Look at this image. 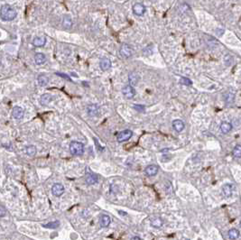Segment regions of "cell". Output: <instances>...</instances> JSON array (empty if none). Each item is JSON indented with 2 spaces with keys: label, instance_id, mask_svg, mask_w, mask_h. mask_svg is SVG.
Returning <instances> with one entry per match:
<instances>
[{
  "label": "cell",
  "instance_id": "obj_19",
  "mask_svg": "<svg viewBox=\"0 0 241 240\" xmlns=\"http://www.w3.org/2000/svg\"><path fill=\"white\" fill-rule=\"evenodd\" d=\"M62 25H63V27H65L67 29H70L71 27V25H72V20H71V18H70V15H64L63 21H62Z\"/></svg>",
  "mask_w": 241,
  "mask_h": 240
},
{
  "label": "cell",
  "instance_id": "obj_5",
  "mask_svg": "<svg viewBox=\"0 0 241 240\" xmlns=\"http://www.w3.org/2000/svg\"><path fill=\"white\" fill-rule=\"evenodd\" d=\"M133 13L135 15L141 16L145 13V6L141 3H136L133 5Z\"/></svg>",
  "mask_w": 241,
  "mask_h": 240
},
{
  "label": "cell",
  "instance_id": "obj_9",
  "mask_svg": "<svg viewBox=\"0 0 241 240\" xmlns=\"http://www.w3.org/2000/svg\"><path fill=\"white\" fill-rule=\"evenodd\" d=\"M233 190H234V186L232 184H225L223 187H222V192H223V195L225 197H230L233 193Z\"/></svg>",
  "mask_w": 241,
  "mask_h": 240
},
{
  "label": "cell",
  "instance_id": "obj_33",
  "mask_svg": "<svg viewBox=\"0 0 241 240\" xmlns=\"http://www.w3.org/2000/svg\"><path fill=\"white\" fill-rule=\"evenodd\" d=\"M240 226H241V220H240Z\"/></svg>",
  "mask_w": 241,
  "mask_h": 240
},
{
  "label": "cell",
  "instance_id": "obj_21",
  "mask_svg": "<svg viewBox=\"0 0 241 240\" xmlns=\"http://www.w3.org/2000/svg\"><path fill=\"white\" fill-rule=\"evenodd\" d=\"M110 218L107 215H103L100 218V226L103 228H107L109 224H110Z\"/></svg>",
  "mask_w": 241,
  "mask_h": 240
},
{
  "label": "cell",
  "instance_id": "obj_24",
  "mask_svg": "<svg viewBox=\"0 0 241 240\" xmlns=\"http://www.w3.org/2000/svg\"><path fill=\"white\" fill-rule=\"evenodd\" d=\"M239 237V231L236 229H232L229 231V238L230 239H237Z\"/></svg>",
  "mask_w": 241,
  "mask_h": 240
},
{
  "label": "cell",
  "instance_id": "obj_11",
  "mask_svg": "<svg viewBox=\"0 0 241 240\" xmlns=\"http://www.w3.org/2000/svg\"><path fill=\"white\" fill-rule=\"evenodd\" d=\"M145 173L148 176H155L158 173V167L156 165H149L145 168Z\"/></svg>",
  "mask_w": 241,
  "mask_h": 240
},
{
  "label": "cell",
  "instance_id": "obj_28",
  "mask_svg": "<svg viewBox=\"0 0 241 240\" xmlns=\"http://www.w3.org/2000/svg\"><path fill=\"white\" fill-rule=\"evenodd\" d=\"M181 84L186 85V86H190V85H191V80L189 79H187V78H181Z\"/></svg>",
  "mask_w": 241,
  "mask_h": 240
},
{
  "label": "cell",
  "instance_id": "obj_4",
  "mask_svg": "<svg viewBox=\"0 0 241 240\" xmlns=\"http://www.w3.org/2000/svg\"><path fill=\"white\" fill-rule=\"evenodd\" d=\"M132 135H133V132L131 130H124L118 135L117 139L119 143H122V142H125L129 140L132 137Z\"/></svg>",
  "mask_w": 241,
  "mask_h": 240
},
{
  "label": "cell",
  "instance_id": "obj_30",
  "mask_svg": "<svg viewBox=\"0 0 241 240\" xmlns=\"http://www.w3.org/2000/svg\"><path fill=\"white\" fill-rule=\"evenodd\" d=\"M134 108H135V109H137L138 111H143V110H144V109H145L143 106H137V105L134 106Z\"/></svg>",
  "mask_w": 241,
  "mask_h": 240
},
{
  "label": "cell",
  "instance_id": "obj_1",
  "mask_svg": "<svg viewBox=\"0 0 241 240\" xmlns=\"http://www.w3.org/2000/svg\"><path fill=\"white\" fill-rule=\"evenodd\" d=\"M17 15L16 11L11 7L9 5H2L0 9V17L4 21H12L14 20Z\"/></svg>",
  "mask_w": 241,
  "mask_h": 240
},
{
  "label": "cell",
  "instance_id": "obj_26",
  "mask_svg": "<svg viewBox=\"0 0 241 240\" xmlns=\"http://www.w3.org/2000/svg\"><path fill=\"white\" fill-rule=\"evenodd\" d=\"M232 154H233V155H234L235 157H237V158H240L241 157V145H239V144L236 145V146H235V148H234V150H233V152H232Z\"/></svg>",
  "mask_w": 241,
  "mask_h": 240
},
{
  "label": "cell",
  "instance_id": "obj_2",
  "mask_svg": "<svg viewBox=\"0 0 241 240\" xmlns=\"http://www.w3.org/2000/svg\"><path fill=\"white\" fill-rule=\"evenodd\" d=\"M70 151L74 155H81L84 153V146L81 143L73 141L70 144Z\"/></svg>",
  "mask_w": 241,
  "mask_h": 240
},
{
  "label": "cell",
  "instance_id": "obj_16",
  "mask_svg": "<svg viewBox=\"0 0 241 240\" xmlns=\"http://www.w3.org/2000/svg\"><path fill=\"white\" fill-rule=\"evenodd\" d=\"M99 66L101 68L102 70H108L110 67H111V61L109 59H107V58H104L100 60V63H99Z\"/></svg>",
  "mask_w": 241,
  "mask_h": 240
},
{
  "label": "cell",
  "instance_id": "obj_22",
  "mask_svg": "<svg viewBox=\"0 0 241 240\" xmlns=\"http://www.w3.org/2000/svg\"><path fill=\"white\" fill-rule=\"evenodd\" d=\"M86 181L92 185V184H95L98 182V176L95 175V174H87V178H86Z\"/></svg>",
  "mask_w": 241,
  "mask_h": 240
},
{
  "label": "cell",
  "instance_id": "obj_31",
  "mask_svg": "<svg viewBox=\"0 0 241 240\" xmlns=\"http://www.w3.org/2000/svg\"><path fill=\"white\" fill-rule=\"evenodd\" d=\"M57 75H59V76L62 77V78H65V79H67L68 80H70V78H69L68 76H66L65 74H62V73H57Z\"/></svg>",
  "mask_w": 241,
  "mask_h": 240
},
{
  "label": "cell",
  "instance_id": "obj_23",
  "mask_svg": "<svg viewBox=\"0 0 241 240\" xmlns=\"http://www.w3.org/2000/svg\"><path fill=\"white\" fill-rule=\"evenodd\" d=\"M37 80H38L39 85L42 86V87H45L48 84V81H49L47 76H45V75H40V76H38Z\"/></svg>",
  "mask_w": 241,
  "mask_h": 240
},
{
  "label": "cell",
  "instance_id": "obj_15",
  "mask_svg": "<svg viewBox=\"0 0 241 240\" xmlns=\"http://www.w3.org/2000/svg\"><path fill=\"white\" fill-rule=\"evenodd\" d=\"M163 224H164V220L159 217H156V218H154L151 219V225L154 228L160 229L163 226Z\"/></svg>",
  "mask_w": 241,
  "mask_h": 240
},
{
  "label": "cell",
  "instance_id": "obj_18",
  "mask_svg": "<svg viewBox=\"0 0 241 240\" xmlns=\"http://www.w3.org/2000/svg\"><path fill=\"white\" fill-rule=\"evenodd\" d=\"M34 60H35V63L37 65H42V64H44L46 61V57H45V55L44 54L39 53V54H35Z\"/></svg>",
  "mask_w": 241,
  "mask_h": 240
},
{
  "label": "cell",
  "instance_id": "obj_6",
  "mask_svg": "<svg viewBox=\"0 0 241 240\" xmlns=\"http://www.w3.org/2000/svg\"><path fill=\"white\" fill-rule=\"evenodd\" d=\"M122 92H123V95H124L126 99H132V98L135 96V89L133 88V86H131V85L125 86V87L123 89Z\"/></svg>",
  "mask_w": 241,
  "mask_h": 240
},
{
  "label": "cell",
  "instance_id": "obj_3",
  "mask_svg": "<svg viewBox=\"0 0 241 240\" xmlns=\"http://www.w3.org/2000/svg\"><path fill=\"white\" fill-rule=\"evenodd\" d=\"M119 54L123 58H129L133 54V49L128 44H123L119 50Z\"/></svg>",
  "mask_w": 241,
  "mask_h": 240
},
{
  "label": "cell",
  "instance_id": "obj_20",
  "mask_svg": "<svg viewBox=\"0 0 241 240\" xmlns=\"http://www.w3.org/2000/svg\"><path fill=\"white\" fill-rule=\"evenodd\" d=\"M220 129H221L222 133L227 134V133H229V132L231 131V129H232V125H231L230 123L223 122V123L221 124V125H220Z\"/></svg>",
  "mask_w": 241,
  "mask_h": 240
},
{
  "label": "cell",
  "instance_id": "obj_7",
  "mask_svg": "<svg viewBox=\"0 0 241 240\" xmlns=\"http://www.w3.org/2000/svg\"><path fill=\"white\" fill-rule=\"evenodd\" d=\"M52 193L56 197H60L64 193V187L60 183H55L52 188Z\"/></svg>",
  "mask_w": 241,
  "mask_h": 240
},
{
  "label": "cell",
  "instance_id": "obj_8",
  "mask_svg": "<svg viewBox=\"0 0 241 240\" xmlns=\"http://www.w3.org/2000/svg\"><path fill=\"white\" fill-rule=\"evenodd\" d=\"M13 117L15 119H22L24 116V111L22 108L20 107H15L13 109V112H12Z\"/></svg>",
  "mask_w": 241,
  "mask_h": 240
},
{
  "label": "cell",
  "instance_id": "obj_13",
  "mask_svg": "<svg viewBox=\"0 0 241 240\" xmlns=\"http://www.w3.org/2000/svg\"><path fill=\"white\" fill-rule=\"evenodd\" d=\"M173 127H174V129L176 132L180 133V132H181L183 130V128H184V123L180 119L174 120L173 122Z\"/></svg>",
  "mask_w": 241,
  "mask_h": 240
},
{
  "label": "cell",
  "instance_id": "obj_10",
  "mask_svg": "<svg viewBox=\"0 0 241 240\" xmlns=\"http://www.w3.org/2000/svg\"><path fill=\"white\" fill-rule=\"evenodd\" d=\"M87 112L90 116L95 117L99 114V107L96 104H90L87 107Z\"/></svg>",
  "mask_w": 241,
  "mask_h": 240
},
{
  "label": "cell",
  "instance_id": "obj_12",
  "mask_svg": "<svg viewBox=\"0 0 241 240\" xmlns=\"http://www.w3.org/2000/svg\"><path fill=\"white\" fill-rule=\"evenodd\" d=\"M45 43H46V38L44 36L35 37L33 41V44L36 47H42L45 44Z\"/></svg>",
  "mask_w": 241,
  "mask_h": 240
},
{
  "label": "cell",
  "instance_id": "obj_17",
  "mask_svg": "<svg viewBox=\"0 0 241 240\" xmlns=\"http://www.w3.org/2000/svg\"><path fill=\"white\" fill-rule=\"evenodd\" d=\"M128 79H129L130 85H131V86H135V85L137 84L138 80H139V76H138L137 73H135V72H132V73L129 74Z\"/></svg>",
  "mask_w": 241,
  "mask_h": 240
},
{
  "label": "cell",
  "instance_id": "obj_32",
  "mask_svg": "<svg viewBox=\"0 0 241 240\" xmlns=\"http://www.w3.org/2000/svg\"><path fill=\"white\" fill-rule=\"evenodd\" d=\"M132 239H136V240H140L141 238H139V237H134V238H132Z\"/></svg>",
  "mask_w": 241,
  "mask_h": 240
},
{
  "label": "cell",
  "instance_id": "obj_27",
  "mask_svg": "<svg viewBox=\"0 0 241 240\" xmlns=\"http://www.w3.org/2000/svg\"><path fill=\"white\" fill-rule=\"evenodd\" d=\"M26 153H27L28 155H30V156H34V155L36 154V149H35V147H34V145H30V146H28V147L26 148Z\"/></svg>",
  "mask_w": 241,
  "mask_h": 240
},
{
  "label": "cell",
  "instance_id": "obj_25",
  "mask_svg": "<svg viewBox=\"0 0 241 240\" xmlns=\"http://www.w3.org/2000/svg\"><path fill=\"white\" fill-rule=\"evenodd\" d=\"M59 226H60V222L59 221H54V222H51V223L43 225V227H44L46 229H57Z\"/></svg>",
  "mask_w": 241,
  "mask_h": 240
},
{
  "label": "cell",
  "instance_id": "obj_29",
  "mask_svg": "<svg viewBox=\"0 0 241 240\" xmlns=\"http://www.w3.org/2000/svg\"><path fill=\"white\" fill-rule=\"evenodd\" d=\"M5 216V210L3 208L0 207V218H3Z\"/></svg>",
  "mask_w": 241,
  "mask_h": 240
},
{
  "label": "cell",
  "instance_id": "obj_14",
  "mask_svg": "<svg viewBox=\"0 0 241 240\" xmlns=\"http://www.w3.org/2000/svg\"><path fill=\"white\" fill-rule=\"evenodd\" d=\"M40 100H41V103L43 105H48V104L51 103V101L54 100V97L51 94H49V93H45V94L42 95Z\"/></svg>",
  "mask_w": 241,
  "mask_h": 240
}]
</instances>
